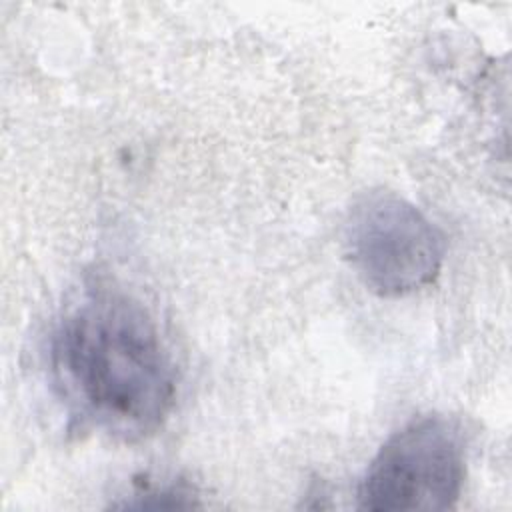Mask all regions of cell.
Masks as SVG:
<instances>
[{
	"instance_id": "obj_1",
	"label": "cell",
	"mask_w": 512,
	"mask_h": 512,
	"mask_svg": "<svg viewBox=\"0 0 512 512\" xmlns=\"http://www.w3.org/2000/svg\"><path fill=\"white\" fill-rule=\"evenodd\" d=\"M48 358L70 414L112 438L154 434L174 406L176 370L156 320L122 290H86L56 322Z\"/></svg>"
},
{
	"instance_id": "obj_2",
	"label": "cell",
	"mask_w": 512,
	"mask_h": 512,
	"mask_svg": "<svg viewBox=\"0 0 512 512\" xmlns=\"http://www.w3.org/2000/svg\"><path fill=\"white\" fill-rule=\"evenodd\" d=\"M466 478V448L456 422L428 414L396 430L370 460L358 506L372 512L454 508Z\"/></svg>"
},
{
	"instance_id": "obj_3",
	"label": "cell",
	"mask_w": 512,
	"mask_h": 512,
	"mask_svg": "<svg viewBox=\"0 0 512 512\" xmlns=\"http://www.w3.org/2000/svg\"><path fill=\"white\" fill-rule=\"evenodd\" d=\"M344 248L362 284L382 298L430 286L446 254L434 222L394 192H368L354 202L344 226Z\"/></svg>"
}]
</instances>
